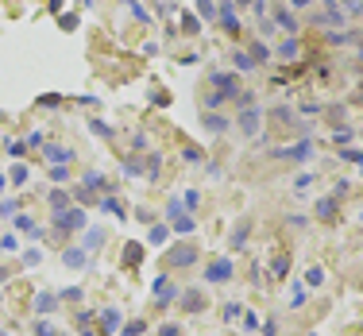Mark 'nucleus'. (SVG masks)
Segmentation results:
<instances>
[{"mask_svg":"<svg viewBox=\"0 0 363 336\" xmlns=\"http://www.w3.org/2000/svg\"><path fill=\"white\" fill-rule=\"evenodd\" d=\"M209 85H213V97H209V112H217V104L220 101H228V97H240V77L236 73H224V70H217L213 77H209Z\"/></svg>","mask_w":363,"mask_h":336,"instance_id":"nucleus-1","label":"nucleus"},{"mask_svg":"<svg viewBox=\"0 0 363 336\" xmlns=\"http://www.w3.org/2000/svg\"><path fill=\"white\" fill-rule=\"evenodd\" d=\"M54 224H58V232H77V228H85V213L81 209H58Z\"/></svg>","mask_w":363,"mask_h":336,"instance_id":"nucleus-2","label":"nucleus"},{"mask_svg":"<svg viewBox=\"0 0 363 336\" xmlns=\"http://www.w3.org/2000/svg\"><path fill=\"white\" fill-rule=\"evenodd\" d=\"M275 155H278V159H286V162H309V159H313V143L302 139V143H294V147H278Z\"/></svg>","mask_w":363,"mask_h":336,"instance_id":"nucleus-3","label":"nucleus"},{"mask_svg":"<svg viewBox=\"0 0 363 336\" xmlns=\"http://www.w3.org/2000/svg\"><path fill=\"white\" fill-rule=\"evenodd\" d=\"M162 259H166V267H189L193 259H197V248H193V244H182V248L166 251Z\"/></svg>","mask_w":363,"mask_h":336,"instance_id":"nucleus-4","label":"nucleus"},{"mask_svg":"<svg viewBox=\"0 0 363 336\" xmlns=\"http://www.w3.org/2000/svg\"><path fill=\"white\" fill-rule=\"evenodd\" d=\"M271 23H275V31H286V35H298V15L286 12V8H275V15H271Z\"/></svg>","mask_w":363,"mask_h":336,"instance_id":"nucleus-5","label":"nucleus"},{"mask_svg":"<svg viewBox=\"0 0 363 336\" xmlns=\"http://www.w3.org/2000/svg\"><path fill=\"white\" fill-rule=\"evenodd\" d=\"M259 120H263V108H259V104H255V108H244V112H240V132H244V135H255V132H259Z\"/></svg>","mask_w":363,"mask_h":336,"instance_id":"nucleus-6","label":"nucleus"},{"mask_svg":"<svg viewBox=\"0 0 363 336\" xmlns=\"http://www.w3.org/2000/svg\"><path fill=\"white\" fill-rule=\"evenodd\" d=\"M205 278H209V282H228V278H232V259H213L209 271H205Z\"/></svg>","mask_w":363,"mask_h":336,"instance_id":"nucleus-7","label":"nucleus"},{"mask_svg":"<svg viewBox=\"0 0 363 336\" xmlns=\"http://www.w3.org/2000/svg\"><path fill=\"white\" fill-rule=\"evenodd\" d=\"M220 27L228 31V35H236V31H240V15H236L232 4H220Z\"/></svg>","mask_w":363,"mask_h":336,"instance_id":"nucleus-8","label":"nucleus"},{"mask_svg":"<svg viewBox=\"0 0 363 336\" xmlns=\"http://www.w3.org/2000/svg\"><path fill=\"white\" fill-rule=\"evenodd\" d=\"M205 128H209V132H228V128H232V120L228 116H220V112H205Z\"/></svg>","mask_w":363,"mask_h":336,"instance_id":"nucleus-9","label":"nucleus"},{"mask_svg":"<svg viewBox=\"0 0 363 336\" xmlns=\"http://www.w3.org/2000/svg\"><path fill=\"white\" fill-rule=\"evenodd\" d=\"M298 54H302V43H298V39H282V43H278V58L282 62H290V58H298Z\"/></svg>","mask_w":363,"mask_h":336,"instance_id":"nucleus-10","label":"nucleus"},{"mask_svg":"<svg viewBox=\"0 0 363 336\" xmlns=\"http://www.w3.org/2000/svg\"><path fill=\"white\" fill-rule=\"evenodd\" d=\"M247 232H251V220H240V224H236V232H232V240H228V244H232L236 251H240V248H247Z\"/></svg>","mask_w":363,"mask_h":336,"instance_id":"nucleus-11","label":"nucleus"},{"mask_svg":"<svg viewBox=\"0 0 363 336\" xmlns=\"http://www.w3.org/2000/svg\"><path fill=\"white\" fill-rule=\"evenodd\" d=\"M182 309H186V313H197V309H205V298L197 290H186L182 294Z\"/></svg>","mask_w":363,"mask_h":336,"instance_id":"nucleus-12","label":"nucleus"},{"mask_svg":"<svg viewBox=\"0 0 363 336\" xmlns=\"http://www.w3.org/2000/svg\"><path fill=\"white\" fill-rule=\"evenodd\" d=\"M12 220H15V228H23L27 236H35V240H39V224H35V220L27 217V213H15Z\"/></svg>","mask_w":363,"mask_h":336,"instance_id":"nucleus-13","label":"nucleus"},{"mask_svg":"<svg viewBox=\"0 0 363 336\" xmlns=\"http://www.w3.org/2000/svg\"><path fill=\"white\" fill-rule=\"evenodd\" d=\"M46 159L54 162V166H62V162H73V151H66V147H46Z\"/></svg>","mask_w":363,"mask_h":336,"instance_id":"nucleus-14","label":"nucleus"},{"mask_svg":"<svg viewBox=\"0 0 363 336\" xmlns=\"http://www.w3.org/2000/svg\"><path fill=\"white\" fill-rule=\"evenodd\" d=\"M232 62H236V70L247 73V70H255V58L247 54V50H232Z\"/></svg>","mask_w":363,"mask_h":336,"instance_id":"nucleus-15","label":"nucleus"},{"mask_svg":"<svg viewBox=\"0 0 363 336\" xmlns=\"http://www.w3.org/2000/svg\"><path fill=\"white\" fill-rule=\"evenodd\" d=\"M35 309H39V313H54V309H58V298H54V294H39V298H35Z\"/></svg>","mask_w":363,"mask_h":336,"instance_id":"nucleus-16","label":"nucleus"},{"mask_svg":"<svg viewBox=\"0 0 363 336\" xmlns=\"http://www.w3.org/2000/svg\"><path fill=\"white\" fill-rule=\"evenodd\" d=\"M81 190H89V193H93V190H112V186H108V182H104L101 174H93V170H89V174H85V186H81Z\"/></svg>","mask_w":363,"mask_h":336,"instance_id":"nucleus-17","label":"nucleus"},{"mask_svg":"<svg viewBox=\"0 0 363 336\" xmlns=\"http://www.w3.org/2000/svg\"><path fill=\"white\" fill-rule=\"evenodd\" d=\"M62 259H66V267H81V263H85V248H66Z\"/></svg>","mask_w":363,"mask_h":336,"instance_id":"nucleus-18","label":"nucleus"},{"mask_svg":"<svg viewBox=\"0 0 363 336\" xmlns=\"http://www.w3.org/2000/svg\"><path fill=\"white\" fill-rule=\"evenodd\" d=\"M101 244H104V232H101V228H89V232H85V251H97Z\"/></svg>","mask_w":363,"mask_h":336,"instance_id":"nucleus-19","label":"nucleus"},{"mask_svg":"<svg viewBox=\"0 0 363 336\" xmlns=\"http://www.w3.org/2000/svg\"><path fill=\"white\" fill-rule=\"evenodd\" d=\"M336 213V197H321L317 201V217H333Z\"/></svg>","mask_w":363,"mask_h":336,"instance_id":"nucleus-20","label":"nucleus"},{"mask_svg":"<svg viewBox=\"0 0 363 336\" xmlns=\"http://www.w3.org/2000/svg\"><path fill=\"white\" fill-rule=\"evenodd\" d=\"M305 282H309V286H321V282H325V267H309V271H305Z\"/></svg>","mask_w":363,"mask_h":336,"instance_id":"nucleus-21","label":"nucleus"},{"mask_svg":"<svg viewBox=\"0 0 363 336\" xmlns=\"http://www.w3.org/2000/svg\"><path fill=\"white\" fill-rule=\"evenodd\" d=\"M290 306H294V309H302V306H305V290L298 286V282L290 286Z\"/></svg>","mask_w":363,"mask_h":336,"instance_id":"nucleus-22","label":"nucleus"},{"mask_svg":"<svg viewBox=\"0 0 363 336\" xmlns=\"http://www.w3.org/2000/svg\"><path fill=\"white\" fill-rule=\"evenodd\" d=\"M166 236H170V228L166 224H155L151 228V244H166Z\"/></svg>","mask_w":363,"mask_h":336,"instance_id":"nucleus-23","label":"nucleus"},{"mask_svg":"<svg viewBox=\"0 0 363 336\" xmlns=\"http://www.w3.org/2000/svg\"><path fill=\"white\" fill-rule=\"evenodd\" d=\"M236 317H244V306L240 302H228L224 306V321H236Z\"/></svg>","mask_w":363,"mask_h":336,"instance_id":"nucleus-24","label":"nucleus"},{"mask_svg":"<svg viewBox=\"0 0 363 336\" xmlns=\"http://www.w3.org/2000/svg\"><path fill=\"white\" fill-rule=\"evenodd\" d=\"M247 54H251V58H255V66H259V62H267V54H271V50H267L263 43H251V50H247Z\"/></svg>","mask_w":363,"mask_h":336,"instance_id":"nucleus-25","label":"nucleus"},{"mask_svg":"<svg viewBox=\"0 0 363 336\" xmlns=\"http://www.w3.org/2000/svg\"><path fill=\"white\" fill-rule=\"evenodd\" d=\"M174 228H178L182 236H189V232H193V220H189L186 213H182V217H174Z\"/></svg>","mask_w":363,"mask_h":336,"instance_id":"nucleus-26","label":"nucleus"},{"mask_svg":"<svg viewBox=\"0 0 363 336\" xmlns=\"http://www.w3.org/2000/svg\"><path fill=\"white\" fill-rule=\"evenodd\" d=\"M8 182H15V186H23V182H27V166H12V174H8Z\"/></svg>","mask_w":363,"mask_h":336,"instance_id":"nucleus-27","label":"nucleus"},{"mask_svg":"<svg viewBox=\"0 0 363 336\" xmlns=\"http://www.w3.org/2000/svg\"><path fill=\"white\" fill-rule=\"evenodd\" d=\"M101 321H104V329H116V325H120V313H116V309H104Z\"/></svg>","mask_w":363,"mask_h":336,"instance_id":"nucleus-28","label":"nucleus"},{"mask_svg":"<svg viewBox=\"0 0 363 336\" xmlns=\"http://www.w3.org/2000/svg\"><path fill=\"white\" fill-rule=\"evenodd\" d=\"M15 248H19V240H15L12 232H8V236H0V255H4V251H15Z\"/></svg>","mask_w":363,"mask_h":336,"instance_id":"nucleus-29","label":"nucleus"},{"mask_svg":"<svg viewBox=\"0 0 363 336\" xmlns=\"http://www.w3.org/2000/svg\"><path fill=\"white\" fill-rule=\"evenodd\" d=\"M101 213H112V217H124V209H120V205L112 201V197H104V201H101Z\"/></svg>","mask_w":363,"mask_h":336,"instance_id":"nucleus-30","label":"nucleus"},{"mask_svg":"<svg viewBox=\"0 0 363 336\" xmlns=\"http://www.w3.org/2000/svg\"><path fill=\"white\" fill-rule=\"evenodd\" d=\"M19 213V201H0V217L8 220V217H15Z\"/></svg>","mask_w":363,"mask_h":336,"instance_id":"nucleus-31","label":"nucleus"},{"mask_svg":"<svg viewBox=\"0 0 363 336\" xmlns=\"http://www.w3.org/2000/svg\"><path fill=\"white\" fill-rule=\"evenodd\" d=\"M309 182H313V174H298V178H294V193H305V190H309Z\"/></svg>","mask_w":363,"mask_h":336,"instance_id":"nucleus-32","label":"nucleus"},{"mask_svg":"<svg viewBox=\"0 0 363 336\" xmlns=\"http://www.w3.org/2000/svg\"><path fill=\"white\" fill-rule=\"evenodd\" d=\"M271 271H275V278H286V271H290V259H282V255H278Z\"/></svg>","mask_w":363,"mask_h":336,"instance_id":"nucleus-33","label":"nucleus"},{"mask_svg":"<svg viewBox=\"0 0 363 336\" xmlns=\"http://www.w3.org/2000/svg\"><path fill=\"white\" fill-rule=\"evenodd\" d=\"M182 31H189V35H197V31H201V23H197V15H186V19H182Z\"/></svg>","mask_w":363,"mask_h":336,"instance_id":"nucleus-34","label":"nucleus"},{"mask_svg":"<svg viewBox=\"0 0 363 336\" xmlns=\"http://www.w3.org/2000/svg\"><path fill=\"white\" fill-rule=\"evenodd\" d=\"M8 155H12V159H23V155H27V143H19V139L8 143Z\"/></svg>","mask_w":363,"mask_h":336,"instance_id":"nucleus-35","label":"nucleus"},{"mask_svg":"<svg viewBox=\"0 0 363 336\" xmlns=\"http://www.w3.org/2000/svg\"><path fill=\"white\" fill-rule=\"evenodd\" d=\"M66 201H70V193H62V190L50 193V205H54V209H66Z\"/></svg>","mask_w":363,"mask_h":336,"instance_id":"nucleus-36","label":"nucleus"},{"mask_svg":"<svg viewBox=\"0 0 363 336\" xmlns=\"http://www.w3.org/2000/svg\"><path fill=\"white\" fill-rule=\"evenodd\" d=\"M197 8H201V15H205V19H213V15H217V8H213V0H197Z\"/></svg>","mask_w":363,"mask_h":336,"instance_id":"nucleus-37","label":"nucleus"},{"mask_svg":"<svg viewBox=\"0 0 363 336\" xmlns=\"http://www.w3.org/2000/svg\"><path fill=\"white\" fill-rule=\"evenodd\" d=\"M174 217H182V201H178V197L166 205V220H174Z\"/></svg>","mask_w":363,"mask_h":336,"instance_id":"nucleus-38","label":"nucleus"},{"mask_svg":"<svg viewBox=\"0 0 363 336\" xmlns=\"http://www.w3.org/2000/svg\"><path fill=\"white\" fill-rule=\"evenodd\" d=\"M244 329H247V333H255V329H259V317H255V313H244Z\"/></svg>","mask_w":363,"mask_h":336,"instance_id":"nucleus-39","label":"nucleus"},{"mask_svg":"<svg viewBox=\"0 0 363 336\" xmlns=\"http://www.w3.org/2000/svg\"><path fill=\"white\" fill-rule=\"evenodd\" d=\"M271 116H275V120H294V112H290V108H286V104H278V108H275V112H271Z\"/></svg>","mask_w":363,"mask_h":336,"instance_id":"nucleus-40","label":"nucleus"},{"mask_svg":"<svg viewBox=\"0 0 363 336\" xmlns=\"http://www.w3.org/2000/svg\"><path fill=\"white\" fill-rule=\"evenodd\" d=\"M143 329H147V325H143V321H131V325H128V329H124V336H139V333H143Z\"/></svg>","mask_w":363,"mask_h":336,"instance_id":"nucleus-41","label":"nucleus"},{"mask_svg":"<svg viewBox=\"0 0 363 336\" xmlns=\"http://www.w3.org/2000/svg\"><path fill=\"white\" fill-rule=\"evenodd\" d=\"M348 4V15H363V0H344Z\"/></svg>","mask_w":363,"mask_h":336,"instance_id":"nucleus-42","label":"nucleus"},{"mask_svg":"<svg viewBox=\"0 0 363 336\" xmlns=\"http://www.w3.org/2000/svg\"><path fill=\"white\" fill-rule=\"evenodd\" d=\"M263 336H278V321H275V317H271V321L263 325Z\"/></svg>","mask_w":363,"mask_h":336,"instance_id":"nucleus-43","label":"nucleus"},{"mask_svg":"<svg viewBox=\"0 0 363 336\" xmlns=\"http://www.w3.org/2000/svg\"><path fill=\"white\" fill-rule=\"evenodd\" d=\"M62 27L73 31V27H77V15H73V12H70V15H62Z\"/></svg>","mask_w":363,"mask_h":336,"instance_id":"nucleus-44","label":"nucleus"},{"mask_svg":"<svg viewBox=\"0 0 363 336\" xmlns=\"http://www.w3.org/2000/svg\"><path fill=\"white\" fill-rule=\"evenodd\" d=\"M178 333H182L178 325H162V329H159V336H178Z\"/></svg>","mask_w":363,"mask_h":336,"instance_id":"nucleus-45","label":"nucleus"},{"mask_svg":"<svg viewBox=\"0 0 363 336\" xmlns=\"http://www.w3.org/2000/svg\"><path fill=\"white\" fill-rule=\"evenodd\" d=\"M27 147H43V132H31L27 135Z\"/></svg>","mask_w":363,"mask_h":336,"instance_id":"nucleus-46","label":"nucleus"},{"mask_svg":"<svg viewBox=\"0 0 363 336\" xmlns=\"http://www.w3.org/2000/svg\"><path fill=\"white\" fill-rule=\"evenodd\" d=\"M236 4H244V8H247V4H255V0H236Z\"/></svg>","mask_w":363,"mask_h":336,"instance_id":"nucleus-47","label":"nucleus"},{"mask_svg":"<svg viewBox=\"0 0 363 336\" xmlns=\"http://www.w3.org/2000/svg\"><path fill=\"white\" fill-rule=\"evenodd\" d=\"M4 278H8V271H4V267H0V282H4Z\"/></svg>","mask_w":363,"mask_h":336,"instance_id":"nucleus-48","label":"nucleus"},{"mask_svg":"<svg viewBox=\"0 0 363 336\" xmlns=\"http://www.w3.org/2000/svg\"><path fill=\"white\" fill-rule=\"evenodd\" d=\"M220 4H232V0H220Z\"/></svg>","mask_w":363,"mask_h":336,"instance_id":"nucleus-49","label":"nucleus"},{"mask_svg":"<svg viewBox=\"0 0 363 336\" xmlns=\"http://www.w3.org/2000/svg\"><path fill=\"white\" fill-rule=\"evenodd\" d=\"M124 4H135V0H124Z\"/></svg>","mask_w":363,"mask_h":336,"instance_id":"nucleus-50","label":"nucleus"},{"mask_svg":"<svg viewBox=\"0 0 363 336\" xmlns=\"http://www.w3.org/2000/svg\"><path fill=\"white\" fill-rule=\"evenodd\" d=\"M81 336H93V333H81Z\"/></svg>","mask_w":363,"mask_h":336,"instance_id":"nucleus-51","label":"nucleus"},{"mask_svg":"<svg viewBox=\"0 0 363 336\" xmlns=\"http://www.w3.org/2000/svg\"><path fill=\"white\" fill-rule=\"evenodd\" d=\"M313 336H317V333H313Z\"/></svg>","mask_w":363,"mask_h":336,"instance_id":"nucleus-52","label":"nucleus"},{"mask_svg":"<svg viewBox=\"0 0 363 336\" xmlns=\"http://www.w3.org/2000/svg\"><path fill=\"white\" fill-rule=\"evenodd\" d=\"M50 336H54V333H50Z\"/></svg>","mask_w":363,"mask_h":336,"instance_id":"nucleus-53","label":"nucleus"},{"mask_svg":"<svg viewBox=\"0 0 363 336\" xmlns=\"http://www.w3.org/2000/svg\"><path fill=\"white\" fill-rule=\"evenodd\" d=\"M360 220H363V217H360Z\"/></svg>","mask_w":363,"mask_h":336,"instance_id":"nucleus-54","label":"nucleus"}]
</instances>
